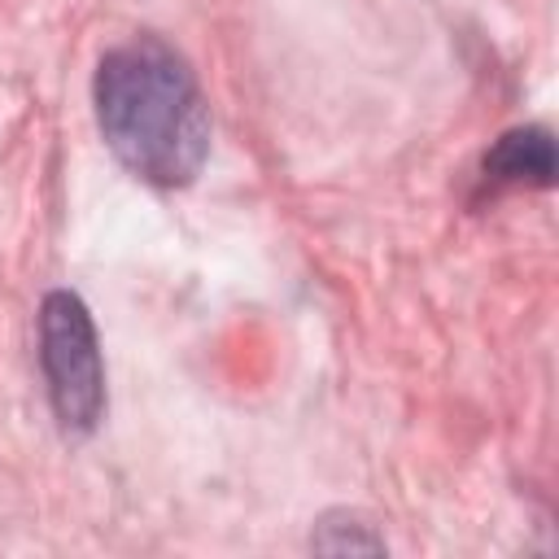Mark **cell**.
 <instances>
[{
    "mask_svg": "<svg viewBox=\"0 0 559 559\" xmlns=\"http://www.w3.org/2000/svg\"><path fill=\"white\" fill-rule=\"evenodd\" d=\"M39 367L61 432H96L105 419V362L96 323L83 297L70 288H52L39 301Z\"/></svg>",
    "mask_w": 559,
    "mask_h": 559,
    "instance_id": "2",
    "label": "cell"
},
{
    "mask_svg": "<svg viewBox=\"0 0 559 559\" xmlns=\"http://www.w3.org/2000/svg\"><path fill=\"white\" fill-rule=\"evenodd\" d=\"M310 546L314 550H323V555H380L384 550V537L367 524V520H358V515H349V511H336V515H323L319 524H314V533H310Z\"/></svg>",
    "mask_w": 559,
    "mask_h": 559,
    "instance_id": "4",
    "label": "cell"
},
{
    "mask_svg": "<svg viewBox=\"0 0 559 559\" xmlns=\"http://www.w3.org/2000/svg\"><path fill=\"white\" fill-rule=\"evenodd\" d=\"M489 188H550L555 183V140L546 127H511L507 135L493 140L480 166Z\"/></svg>",
    "mask_w": 559,
    "mask_h": 559,
    "instance_id": "3",
    "label": "cell"
},
{
    "mask_svg": "<svg viewBox=\"0 0 559 559\" xmlns=\"http://www.w3.org/2000/svg\"><path fill=\"white\" fill-rule=\"evenodd\" d=\"M109 153L153 188H188L210 157V105L192 66L157 35L114 44L92 79Z\"/></svg>",
    "mask_w": 559,
    "mask_h": 559,
    "instance_id": "1",
    "label": "cell"
}]
</instances>
